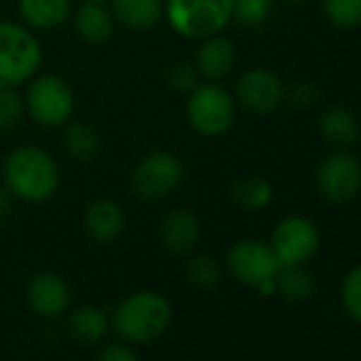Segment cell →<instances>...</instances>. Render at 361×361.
<instances>
[{
	"instance_id": "cell-1",
	"label": "cell",
	"mask_w": 361,
	"mask_h": 361,
	"mask_svg": "<svg viewBox=\"0 0 361 361\" xmlns=\"http://www.w3.org/2000/svg\"><path fill=\"white\" fill-rule=\"evenodd\" d=\"M3 185L16 200L41 204L60 190V166L56 157L39 145H20L11 149L0 168Z\"/></svg>"
},
{
	"instance_id": "cell-2",
	"label": "cell",
	"mask_w": 361,
	"mask_h": 361,
	"mask_svg": "<svg viewBox=\"0 0 361 361\" xmlns=\"http://www.w3.org/2000/svg\"><path fill=\"white\" fill-rule=\"evenodd\" d=\"M170 323V300L151 289H140L126 295L111 312V329L128 344H149L161 338Z\"/></svg>"
},
{
	"instance_id": "cell-3",
	"label": "cell",
	"mask_w": 361,
	"mask_h": 361,
	"mask_svg": "<svg viewBox=\"0 0 361 361\" xmlns=\"http://www.w3.org/2000/svg\"><path fill=\"white\" fill-rule=\"evenodd\" d=\"M43 45L35 30L22 22H0V85L20 87L39 75Z\"/></svg>"
},
{
	"instance_id": "cell-4",
	"label": "cell",
	"mask_w": 361,
	"mask_h": 361,
	"mask_svg": "<svg viewBox=\"0 0 361 361\" xmlns=\"http://www.w3.org/2000/svg\"><path fill=\"white\" fill-rule=\"evenodd\" d=\"M234 0H164V20L183 39L202 41L221 35L232 22Z\"/></svg>"
},
{
	"instance_id": "cell-5",
	"label": "cell",
	"mask_w": 361,
	"mask_h": 361,
	"mask_svg": "<svg viewBox=\"0 0 361 361\" xmlns=\"http://www.w3.org/2000/svg\"><path fill=\"white\" fill-rule=\"evenodd\" d=\"M238 104L234 94L219 81H200L190 94L185 117L194 132L204 138H219L228 134L236 121Z\"/></svg>"
},
{
	"instance_id": "cell-6",
	"label": "cell",
	"mask_w": 361,
	"mask_h": 361,
	"mask_svg": "<svg viewBox=\"0 0 361 361\" xmlns=\"http://www.w3.org/2000/svg\"><path fill=\"white\" fill-rule=\"evenodd\" d=\"M75 92L71 83L54 73L37 75L24 94L26 115L41 128H64L75 115Z\"/></svg>"
},
{
	"instance_id": "cell-7",
	"label": "cell",
	"mask_w": 361,
	"mask_h": 361,
	"mask_svg": "<svg viewBox=\"0 0 361 361\" xmlns=\"http://www.w3.org/2000/svg\"><path fill=\"white\" fill-rule=\"evenodd\" d=\"M226 266L238 283L255 289L257 293L266 298L276 293V274L281 264L268 243L257 238L236 240L228 249Z\"/></svg>"
},
{
	"instance_id": "cell-8",
	"label": "cell",
	"mask_w": 361,
	"mask_h": 361,
	"mask_svg": "<svg viewBox=\"0 0 361 361\" xmlns=\"http://www.w3.org/2000/svg\"><path fill=\"white\" fill-rule=\"evenodd\" d=\"M185 164L176 153L155 149L149 151L132 170L130 185L142 200H161L183 183Z\"/></svg>"
},
{
	"instance_id": "cell-9",
	"label": "cell",
	"mask_w": 361,
	"mask_h": 361,
	"mask_svg": "<svg viewBox=\"0 0 361 361\" xmlns=\"http://www.w3.org/2000/svg\"><path fill=\"white\" fill-rule=\"evenodd\" d=\"M314 183L325 202L348 204L361 192V159L346 149L325 155L314 170Z\"/></svg>"
},
{
	"instance_id": "cell-10",
	"label": "cell",
	"mask_w": 361,
	"mask_h": 361,
	"mask_svg": "<svg viewBox=\"0 0 361 361\" xmlns=\"http://www.w3.org/2000/svg\"><path fill=\"white\" fill-rule=\"evenodd\" d=\"M281 266H306L321 247V232L317 224L304 215L283 217L268 243Z\"/></svg>"
},
{
	"instance_id": "cell-11",
	"label": "cell",
	"mask_w": 361,
	"mask_h": 361,
	"mask_svg": "<svg viewBox=\"0 0 361 361\" xmlns=\"http://www.w3.org/2000/svg\"><path fill=\"white\" fill-rule=\"evenodd\" d=\"M285 85L281 77L264 66L247 68L234 85V100L240 109L253 115H270L279 111L285 100Z\"/></svg>"
},
{
	"instance_id": "cell-12",
	"label": "cell",
	"mask_w": 361,
	"mask_h": 361,
	"mask_svg": "<svg viewBox=\"0 0 361 361\" xmlns=\"http://www.w3.org/2000/svg\"><path fill=\"white\" fill-rule=\"evenodd\" d=\"M26 302L37 317L58 319L68 312L73 293L68 283L51 270H43L30 276L26 285Z\"/></svg>"
},
{
	"instance_id": "cell-13",
	"label": "cell",
	"mask_w": 361,
	"mask_h": 361,
	"mask_svg": "<svg viewBox=\"0 0 361 361\" xmlns=\"http://www.w3.org/2000/svg\"><path fill=\"white\" fill-rule=\"evenodd\" d=\"M200 236H202V224L198 215L190 209H172L161 219L159 240L161 247L174 257L190 255L196 249Z\"/></svg>"
},
{
	"instance_id": "cell-14",
	"label": "cell",
	"mask_w": 361,
	"mask_h": 361,
	"mask_svg": "<svg viewBox=\"0 0 361 361\" xmlns=\"http://www.w3.org/2000/svg\"><path fill=\"white\" fill-rule=\"evenodd\" d=\"M83 228L92 240L111 245L126 232V213L117 200L96 198L83 211Z\"/></svg>"
},
{
	"instance_id": "cell-15",
	"label": "cell",
	"mask_w": 361,
	"mask_h": 361,
	"mask_svg": "<svg viewBox=\"0 0 361 361\" xmlns=\"http://www.w3.org/2000/svg\"><path fill=\"white\" fill-rule=\"evenodd\" d=\"M236 60H238L236 45L221 32L200 41L194 66L202 81H221L234 71Z\"/></svg>"
},
{
	"instance_id": "cell-16",
	"label": "cell",
	"mask_w": 361,
	"mask_h": 361,
	"mask_svg": "<svg viewBox=\"0 0 361 361\" xmlns=\"http://www.w3.org/2000/svg\"><path fill=\"white\" fill-rule=\"evenodd\" d=\"M75 32L81 41L90 45H104L115 35V20L106 3H94V0H83L79 9L73 16Z\"/></svg>"
},
{
	"instance_id": "cell-17",
	"label": "cell",
	"mask_w": 361,
	"mask_h": 361,
	"mask_svg": "<svg viewBox=\"0 0 361 361\" xmlns=\"http://www.w3.org/2000/svg\"><path fill=\"white\" fill-rule=\"evenodd\" d=\"M115 24L128 30H151L164 20V0H109Z\"/></svg>"
},
{
	"instance_id": "cell-18",
	"label": "cell",
	"mask_w": 361,
	"mask_h": 361,
	"mask_svg": "<svg viewBox=\"0 0 361 361\" xmlns=\"http://www.w3.org/2000/svg\"><path fill=\"white\" fill-rule=\"evenodd\" d=\"M18 13L22 24L32 30H54L71 20L73 3L71 0H20Z\"/></svg>"
},
{
	"instance_id": "cell-19",
	"label": "cell",
	"mask_w": 361,
	"mask_h": 361,
	"mask_svg": "<svg viewBox=\"0 0 361 361\" xmlns=\"http://www.w3.org/2000/svg\"><path fill=\"white\" fill-rule=\"evenodd\" d=\"M317 128H319L321 138L336 149L353 147L361 134V128H359L355 113H350L344 106H327L319 115Z\"/></svg>"
},
{
	"instance_id": "cell-20",
	"label": "cell",
	"mask_w": 361,
	"mask_h": 361,
	"mask_svg": "<svg viewBox=\"0 0 361 361\" xmlns=\"http://www.w3.org/2000/svg\"><path fill=\"white\" fill-rule=\"evenodd\" d=\"M111 329V314L98 306H81L68 317V331L81 344H96L104 340Z\"/></svg>"
},
{
	"instance_id": "cell-21",
	"label": "cell",
	"mask_w": 361,
	"mask_h": 361,
	"mask_svg": "<svg viewBox=\"0 0 361 361\" xmlns=\"http://www.w3.org/2000/svg\"><path fill=\"white\" fill-rule=\"evenodd\" d=\"M62 147L75 161H90L100 153V134L85 121H68L62 128Z\"/></svg>"
},
{
	"instance_id": "cell-22",
	"label": "cell",
	"mask_w": 361,
	"mask_h": 361,
	"mask_svg": "<svg viewBox=\"0 0 361 361\" xmlns=\"http://www.w3.org/2000/svg\"><path fill=\"white\" fill-rule=\"evenodd\" d=\"M230 196L247 211H264L274 200V188L262 176H238L230 185Z\"/></svg>"
},
{
	"instance_id": "cell-23",
	"label": "cell",
	"mask_w": 361,
	"mask_h": 361,
	"mask_svg": "<svg viewBox=\"0 0 361 361\" xmlns=\"http://www.w3.org/2000/svg\"><path fill=\"white\" fill-rule=\"evenodd\" d=\"M317 289V281L306 266H281L276 274V293L289 302H304Z\"/></svg>"
},
{
	"instance_id": "cell-24",
	"label": "cell",
	"mask_w": 361,
	"mask_h": 361,
	"mask_svg": "<svg viewBox=\"0 0 361 361\" xmlns=\"http://www.w3.org/2000/svg\"><path fill=\"white\" fill-rule=\"evenodd\" d=\"M185 279L198 289H213L221 281V264L213 255H192L185 264Z\"/></svg>"
},
{
	"instance_id": "cell-25",
	"label": "cell",
	"mask_w": 361,
	"mask_h": 361,
	"mask_svg": "<svg viewBox=\"0 0 361 361\" xmlns=\"http://www.w3.org/2000/svg\"><path fill=\"white\" fill-rule=\"evenodd\" d=\"M325 20L340 30L361 26V0H323Z\"/></svg>"
},
{
	"instance_id": "cell-26",
	"label": "cell",
	"mask_w": 361,
	"mask_h": 361,
	"mask_svg": "<svg viewBox=\"0 0 361 361\" xmlns=\"http://www.w3.org/2000/svg\"><path fill=\"white\" fill-rule=\"evenodd\" d=\"M274 11V0H234L232 22L245 28H257L270 20Z\"/></svg>"
},
{
	"instance_id": "cell-27",
	"label": "cell",
	"mask_w": 361,
	"mask_h": 361,
	"mask_svg": "<svg viewBox=\"0 0 361 361\" xmlns=\"http://www.w3.org/2000/svg\"><path fill=\"white\" fill-rule=\"evenodd\" d=\"M26 115L24 94L16 87L0 85V132L13 130Z\"/></svg>"
},
{
	"instance_id": "cell-28",
	"label": "cell",
	"mask_w": 361,
	"mask_h": 361,
	"mask_svg": "<svg viewBox=\"0 0 361 361\" xmlns=\"http://www.w3.org/2000/svg\"><path fill=\"white\" fill-rule=\"evenodd\" d=\"M340 300H342L346 314L353 321L361 323V264L353 266L344 274L342 287H340Z\"/></svg>"
},
{
	"instance_id": "cell-29",
	"label": "cell",
	"mask_w": 361,
	"mask_h": 361,
	"mask_svg": "<svg viewBox=\"0 0 361 361\" xmlns=\"http://www.w3.org/2000/svg\"><path fill=\"white\" fill-rule=\"evenodd\" d=\"M200 81H202V79H200L196 66L190 64V62H176V64H172V66L168 68V73H166V83H168V87H170L172 92H176V94H185V96H188Z\"/></svg>"
},
{
	"instance_id": "cell-30",
	"label": "cell",
	"mask_w": 361,
	"mask_h": 361,
	"mask_svg": "<svg viewBox=\"0 0 361 361\" xmlns=\"http://www.w3.org/2000/svg\"><path fill=\"white\" fill-rule=\"evenodd\" d=\"M285 98H289L298 109H312L319 102L321 92L312 81H298L289 87V92H285Z\"/></svg>"
},
{
	"instance_id": "cell-31",
	"label": "cell",
	"mask_w": 361,
	"mask_h": 361,
	"mask_svg": "<svg viewBox=\"0 0 361 361\" xmlns=\"http://www.w3.org/2000/svg\"><path fill=\"white\" fill-rule=\"evenodd\" d=\"M96 361H140V357L128 342L121 340L102 346L96 355Z\"/></svg>"
},
{
	"instance_id": "cell-32",
	"label": "cell",
	"mask_w": 361,
	"mask_h": 361,
	"mask_svg": "<svg viewBox=\"0 0 361 361\" xmlns=\"http://www.w3.org/2000/svg\"><path fill=\"white\" fill-rule=\"evenodd\" d=\"M13 204H16L13 194L5 185H0V224L9 219V215L13 213Z\"/></svg>"
},
{
	"instance_id": "cell-33",
	"label": "cell",
	"mask_w": 361,
	"mask_h": 361,
	"mask_svg": "<svg viewBox=\"0 0 361 361\" xmlns=\"http://www.w3.org/2000/svg\"><path fill=\"white\" fill-rule=\"evenodd\" d=\"M281 3H285V5H302V3H306V0H281Z\"/></svg>"
},
{
	"instance_id": "cell-34",
	"label": "cell",
	"mask_w": 361,
	"mask_h": 361,
	"mask_svg": "<svg viewBox=\"0 0 361 361\" xmlns=\"http://www.w3.org/2000/svg\"><path fill=\"white\" fill-rule=\"evenodd\" d=\"M359 159H361V157H359Z\"/></svg>"
}]
</instances>
